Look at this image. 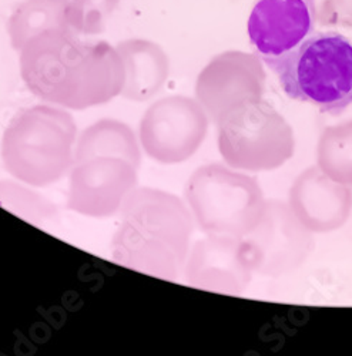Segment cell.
Here are the masks:
<instances>
[{
  "instance_id": "12",
  "label": "cell",
  "mask_w": 352,
  "mask_h": 356,
  "mask_svg": "<svg viewBox=\"0 0 352 356\" xmlns=\"http://www.w3.org/2000/svg\"><path fill=\"white\" fill-rule=\"evenodd\" d=\"M289 207L312 232L341 228L352 209V193L321 168L311 167L291 187Z\"/></svg>"
},
{
  "instance_id": "7",
  "label": "cell",
  "mask_w": 352,
  "mask_h": 356,
  "mask_svg": "<svg viewBox=\"0 0 352 356\" xmlns=\"http://www.w3.org/2000/svg\"><path fill=\"white\" fill-rule=\"evenodd\" d=\"M209 114L197 100L186 96L163 97L141 117L140 145L157 163H183L202 144L209 131Z\"/></svg>"
},
{
  "instance_id": "19",
  "label": "cell",
  "mask_w": 352,
  "mask_h": 356,
  "mask_svg": "<svg viewBox=\"0 0 352 356\" xmlns=\"http://www.w3.org/2000/svg\"><path fill=\"white\" fill-rule=\"evenodd\" d=\"M120 0H70L67 22L77 35L103 33L106 22Z\"/></svg>"
},
{
  "instance_id": "16",
  "label": "cell",
  "mask_w": 352,
  "mask_h": 356,
  "mask_svg": "<svg viewBox=\"0 0 352 356\" xmlns=\"http://www.w3.org/2000/svg\"><path fill=\"white\" fill-rule=\"evenodd\" d=\"M70 0H26L19 5L8 23L12 47L20 50L29 39L46 31H72L67 22Z\"/></svg>"
},
{
  "instance_id": "17",
  "label": "cell",
  "mask_w": 352,
  "mask_h": 356,
  "mask_svg": "<svg viewBox=\"0 0 352 356\" xmlns=\"http://www.w3.org/2000/svg\"><path fill=\"white\" fill-rule=\"evenodd\" d=\"M0 207L36 227L47 225L57 217L56 205L23 184L0 180Z\"/></svg>"
},
{
  "instance_id": "8",
  "label": "cell",
  "mask_w": 352,
  "mask_h": 356,
  "mask_svg": "<svg viewBox=\"0 0 352 356\" xmlns=\"http://www.w3.org/2000/svg\"><path fill=\"white\" fill-rule=\"evenodd\" d=\"M254 273L281 277L294 273L310 258L315 241L308 229L282 201H267L262 217L244 236Z\"/></svg>"
},
{
  "instance_id": "13",
  "label": "cell",
  "mask_w": 352,
  "mask_h": 356,
  "mask_svg": "<svg viewBox=\"0 0 352 356\" xmlns=\"http://www.w3.org/2000/svg\"><path fill=\"white\" fill-rule=\"evenodd\" d=\"M232 56L216 58L198 76L195 97L205 113L217 124L220 118L237 104L259 99V90L243 76Z\"/></svg>"
},
{
  "instance_id": "6",
  "label": "cell",
  "mask_w": 352,
  "mask_h": 356,
  "mask_svg": "<svg viewBox=\"0 0 352 356\" xmlns=\"http://www.w3.org/2000/svg\"><path fill=\"white\" fill-rule=\"evenodd\" d=\"M224 161L246 171L274 170L294 150L285 118L266 100L251 99L228 110L217 123Z\"/></svg>"
},
{
  "instance_id": "4",
  "label": "cell",
  "mask_w": 352,
  "mask_h": 356,
  "mask_svg": "<svg viewBox=\"0 0 352 356\" xmlns=\"http://www.w3.org/2000/svg\"><path fill=\"white\" fill-rule=\"evenodd\" d=\"M264 63L292 100L333 115L352 104V42L338 32H312L297 47Z\"/></svg>"
},
{
  "instance_id": "14",
  "label": "cell",
  "mask_w": 352,
  "mask_h": 356,
  "mask_svg": "<svg viewBox=\"0 0 352 356\" xmlns=\"http://www.w3.org/2000/svg\"><path fill=\"white\" fill-rule=\"evenodd\" d=\"M125 65L122 96L131 102L154 97L168 79V58L164 50L149 40L130 39L115 47Z\"/></svg>"
},
{
  "instance_id": "10",
  "label": "cell",
  "mask_w": 352,
  "mask_h": 356,
  "mask_svg": "<svg viewBox=\"0 0 352 356\" xmlns=\"http://www.w3.org/2000/svg\"><path fill=\"white\" fill-rule=\"evenodd\" d=\"M184 274L194 288L240 295L248 286L254 268L244 238L207 235L189 251Z\"/></svg>"
},
{
  "instance_id": "3",
  "label": "cell",
  "mask_w": 352,
  "mask_h": 356,
  "mask_svg": "<svg viewBox=\"0 0 352 356\" xmlns=\"http://www.w3.org/2000/svg\"><path fill=\"white\" fill-rule=\"evenodd\" d=\"M77 127L73 115L58 106H33L16 114L6 127L0 156L17 181L47 187L74 164Z\"/></svg>"
},
{
  "instance_id": "15",
  "label": "cell",
  "mask_w": 352,
  "mask_h": 356,
  "mask_svg": "<svg viewBox=\"0 0 352 356\" xmlns=\"http://www.w3.org/2000/svg\"><path fill=\"white\" fill-rule=\"evenodd\" d=\"M96 157L122 159L138 168L141 163L140 143L126 123L103 118L84 129L74 145V163Z\"/></svg>"
},
{
  "instance_id": "5",
  "label": "cell",
  "mask_w": 352,
  "mask_h": 356,
  "mask_svg": "<svg viewBox=\"0 0 352 356\" xmlns=\"http://www.w3.org/2000/svg\"><path fill=\"white\" fill-rule=\"evenodd\" d=\"M184 195L204 234L236 238H244L254 229L267 202L253 177L218 163L195 170Z\"/></svg>"
},
{
  "instance_id": "1",
  "label": "cell",
  "mask_w": 352,
  "mask_h": 356,
  "mask_svg": "<svg viewBox=\"0 0 352 356\" xmlns=\"http://www.w3.org/2000/svg\"><path fill=\"white\" fill-rule=\"evenodd\" d=\"M19 51L24 84L53 106L83 110L122 96L125 65L107 42H83L57 29L29 39Z\"/></svg>"
},
{
  "instance_id": "9",
  "label": "cell",
  "mask_w": 352,
  "mask_h": 356,
  "mask_svg": "<svg viewBox=\"0 0 352 356\" xmlns=\"http://www.w3.org/2000/svg\"><path fill=\"white\" fill-rule=\"evenodd\" d=\"M137 170L122 159L96 157L74 163L69 174V210L92 218H107L122 211L137 188Z\"/></svg>"
},
{
  "instance_id": "11",
  "label": "cell",
  "mask_w": 352,
  "mask_h": 356,
  "mask_svg": "<svg viewBox=\"0 0 352 356\" xmlns=\"http://www.w3.org/2000/svg\"><path fill=\"white\" fill-rule=\"evenodd\" d=\"M315 20V0H257L247 32L264 62L297 47L314 32Z\"/></svg>"
},
{
  "instance_id": "18",
  "label": "cell",
  "mask_w": 352,
  "mask_h": 356,
  "mask_svg": "<svg viewBox=\"0 0 352 356\" xmlns=\"http://www.w3.org/2000/svg\"><path fill=\"white\" fill-rule=\"evenodd\" d=\"M318 156L322 171L338 183L352 184V122L322 133Z\"/></svg>"
},
{
  "instance_id": "2",
  "label": "cell",
  "mask_w": 352,
  "mask_h": 356,
  "mask_svg": "<svg viewBox=\"0 0 352 356\" xmlns=\"http://www.w3.org/2000/svg\"><path fill=\"white\" fill-rule=\"evenodd\" d=\"M111 241L114 262L129 270L174 281L184 270L194 218L179 197L137 187L122 207Z\"/></svg>"
}]
</instances>
